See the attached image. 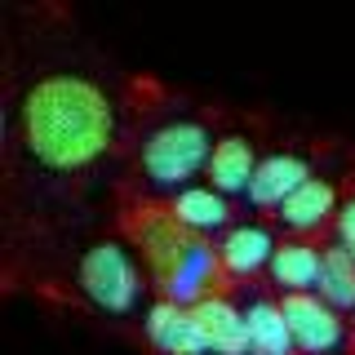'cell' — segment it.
Here are the masks:
<instances>
[{
    "label": "cell",
    "mask_w": 355,
    "mask_h": 355,
    "mask_svg": "<svg viewBox=\"0 0 355 355\" xmlns=\"http://www.w3.org/2000/svg\"><path fill=\"white\" fill-rule=\"evenodd\" d=\"M18 138L49 173L94 169L116 142L111 94L80 71L40 76L18 103Z\"/></svg>",
    "instance_id": "obj_1"
},
{
    "label": "cell",
    "mask_w": 355,
    "mask_h": 355,
    "mask_svg": "<svg viewBox=\"0 0 355 355\" xmlns=\"http://www.w3.org/2000/svg\"><path fill=\"white\" fill-rule=\"evenodd\" d=\"M218 142L209 138V129L200 120H169L155 133H147L142 142V173H147L151 187H164V191H182V187H196L200 173H209V155H214Z\"/></svg>",
    "instance_id": "obj_2"
},
{
    "label": "cell",
    "mask_w": 355,
    "mask_h": 355,
    "mask_svg": "<svg viewBox=\"0 0 355 355\" xmlns=\"http://www.w3.org/2000/svg\"><path fill=\"white\" fill-rule=\"evenodd\" d=\"M80 293L107 315H133L142 302V262L133 258V249L125 240H98L85 249L80 266H76Z\"/></svg>",
    "instance_id": "obj_3"
},
{
    "label": "cell",
    "mask_w": 355,
    "mask_h": 355,
    "mask_svg": "<svg viewBox=\"0 0 355 355\" xmlns=\"http://www.w3.org/2000/svg\"><path fill=\"white\" fill-rule=\"evenodd\" d=\"M129 236H133L138 253L147 258L151 275H155L160 284L178 271V262L187 258V249L200 240V236H191V231H187L182 222L173 218L169 205H138V209L129 214Z\"/></svg>",
    "instance_id": "obj_4"
},
{
    "label": "cell",
    "mask_w": 355,
    "mask_h": 355,
    "mask_svg": "<svg viewBox=\"0 0 355 355\" xmlns=\"http://www.w3.org/2000/svg\"><path fill=\"white\" fill-rule=\"evenodd\" d=\"M280 311L288 320L297 355H347L351 351V329L342 320V311H333L320 293H288Z\"/></svg>",
    "instance_id": "obj_5"
},
{
    "label": "cell",
    "mask_w": 355,
    "mask_h": 355,
    "mask_svg": "<svg viewBox=\"0 0 355 355\" xmlns=\"http://www.w3.org/2000/svg\"><path fill=\"white\" fill-rule=\"evenodd\" d=\"M142 329H147V342L160 355H214L209 351L205 329H200V320H196V311L178 306V302H169V297H160V302L147 306Z\"/></svg>",
    "instance_id": "obj_6"
},
{
    "label": "cell",
    "mask_w": 355,
    "mask_h": 355,
    "mask_svg": "<svg viewBox=\"0 0 355 355\" xmlns=\"http://www.w3.org/2000/svg\"><path fill=\"white\" fill-rule=\"evenodd\" d=\"M311 160L306 155H293V151H275V155H262L258 173H253V187H249V205L253 209H275L280 214L284 200L297 191V187L311 182Z\"/></svg>",
    "instance_id": "obj_7"
},
{
    "label": "cell",
    "mask_w": 355,
    "mask_h": 355,
    "mask_svg": "<svg viewBox=\"0 0 355 355\" xmlns=\"http://www.w3.org/2000/svg\"><path fill=\"white\" fill-rule=\"evenodd\" d=\"M275 236L258 222H240L231 227L218 244V258H222V275L231 280H253L258 271H271V258H275Z\"/></svg>",
    "instance_id": "obj_8"
},
{
    "label": "cell",
    "mask_w": 355,
    "mask_h": 355,
    "mask_svg": "<svg viewBox=\"0 0 355 355\" xmlns=\"http://www.w3.org/2000/svg\"><path fill=\"white\" fill-rule=\"evenodd\" d=\"M222 275V258H218V249L209 240H196L191 249H187V258L178 262V271L164 280V297L178 306H196V302H205L209 293H214V280Z\"/></svg>",
    "instance_id": "obj_9"
},
{
    "label": "cell",
    "mask_w": 355,
    "mask_h": 355,
    "mask_svg": "<svg viewBox=\"0 0 355 355\" xmlns=\"http://www.w3.org/2000/svg\"><path fill=\"white\" fill-rule=\"evenodd\" d=\"M258 151H253V142L244 138V133H227V138H218L214 155H209V187H218L222 196H249L253 187V173H258Z\"/></svg>",
    "instance_id": "obj_10"
},
{
    "label": "cell",
    "mask_w": 355,
    "mask_h": 355,
    "mask_svg": "<svg viewBox=\"0 0 355 355\" xmlns=\"http://www.w3.org/2000/svg\"><path fill=\"white\" fill-rule=\"evenodd\" d=\"M196 320L209 338L214 355H249V324H244V311L222 293H209L205 302H196Z\"/></svg>",
    "instance_id": "obj_11"
},
{
    "label": "cell",
    "mask_w": 355,
    "mask_h": 355,
    "mask_svg": "<svg viewBox=\"0 0 355 355\" xmlns=\"http://www.w3.org/2000/svg\"><path fill=\"white\" fill-rule=\"evenodd\" d=\"M342 200H338V187L329 182V178H311L306 187H297L293 196L284 200V209L275 218L284 222L288 231H297V236H306V231H320L324 222L338 218Z\"/></svg>",
    "instance_id": "obj_12"
},
{
    "label": "cell",
    "mask_w": 355,
    "mask_h": 355,
    "mask_svg": "<svg viewBox=\"0 0 355 355\" xmlns=\"http://www.w3.org/2000/svg\"><path fill=\"white\" fill-rule=\"evenodd\" d=\"M173 218L182 222L191 236H209V231H222L231 222V200L209 182H196V187H182L173 200H169ZM231 231V227H227Z\"/></svg>",
    "instance_id": "obj_13"
},
{
    "label": "cell",
    "mask_w": 355,
    "mask_h": 355,
    "mask_svg": "<svg viewBox=\"0 0 355 355\" xmlns=\"http://www.w3.org/2000/svg\"><path fill=\"white\" fill-rule=\"evenodd\" d=\"M320 266H324V249H315L311 240H288L271 258V284L280 288L284 297L288 293H315Z\"/></svg>",
    "instance_id": "obj_14"
},
{
    "label": "cell",
    "mask_w": 355,
    "mask_h": 355,
    "mask_svg": "<svg viewBox=\"0 0 355 355\" xmlns=\"http://www.w3.org/2000/svg\"><path fill=\"white\" fill-rule=\"evenodd\" d=\"M244 324H249V355H297L280 302L253 297V302L244 306Z\"/></svg>",
    "instance_id": "obj_15"
},
{
    "label": "cell",
    "mask_w": 355,
    "mask_h": 355,
    "mask_svg": "<svg viewBox=\"0 0 355 355\" xmlns=\"http://www.w3.org/2000/svg\"><path fill=\"white\" fill-rule=\"evenodd\" d=\"M315 293L324 297L333 311H355V258L338 244L324 249V266H320Z\"/></svg>",
    "instance_id": "obj_16"
},
{
    "label": "cell",
    "mask_w": 355,
    "mask_h": 355,
    "mask_svg": "<svg viewBox=\"0 0 355 355\" xmlns=\"http://www.w3.org/2000/svg\"><path fill=\"white\" fill-rule=\"evenodd\" d=\"M333 240H338V249H347L355 258V196L342 200L338 218H333Z\"/></svg>",
    "instance_id": "obj_17"
}]
</instances>
